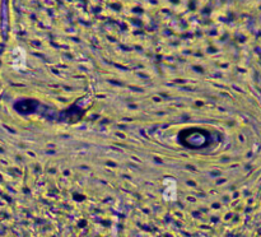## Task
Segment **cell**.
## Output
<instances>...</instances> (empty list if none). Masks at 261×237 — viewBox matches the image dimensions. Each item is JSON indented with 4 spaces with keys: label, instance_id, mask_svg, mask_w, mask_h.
Instances as JSON below:
<instances>
[{
    "label": "cell",
    "instance_id": "7a4b0ae2",
    "mask_svg": "<svg viewBox=\"0 0 261 237\" xmlns=\"http://www.w3.org/2000/svg\"><path fill=\"white\" fill-rule=\"evenodd\" d=\"M162 199L165 201H176L177 200V180L175 177L167 176L162 180Z\"/></svg>",
    "mask_w": 261,
    "mask_h": 237
},
{
    "label": "cell",
    "instance_id": "6da1fadb",
    "mask_svg": "<svg viewBox=\"0 0 261 237\" xmlns=\"http://www.w3.org/2000/svg\"><path fill=\"white\" fill-rule=\"evenodd\" d=\"M10 66L15 71L27 70V51L22 46H15L10 51Z\"/></svg>",
    "mask_w": 261,
    "mask_h": 237
}]
</instances>
